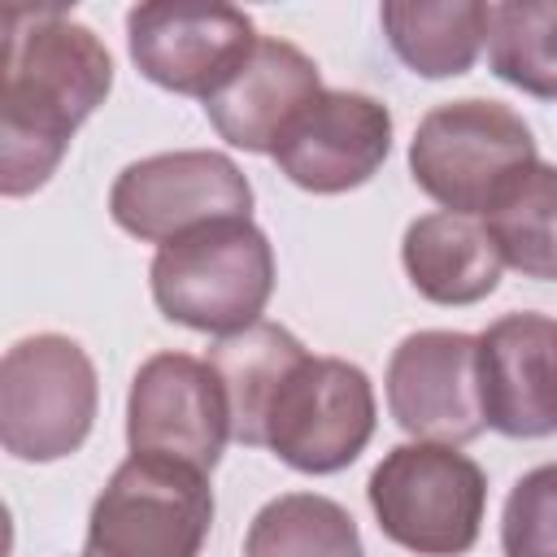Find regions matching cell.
I'll return each instance as SVG.
<instances>
[{"label":"cell","mask_w":557,"mask_h":557,"mask_svg":"<svg viewBox=\"0 0 557 557\" xmlns=\"http://www.w3.org/2000/svg\"><path fill=\"white\" fill-rule=\"evenodd\" d=\"M126 48L148 83L205 104L248 61L257 30L231 4H135L126 13Z\"/></svg>","instance_id":"10"},{"label":"cell","mask_w":557,"mask_h":557,"mask_svg":"<svg viewBox=\"0 0 557 557\" xmlns=\"http://www.w3.org/2000/svg\"><path fill=\"white\" fill-rule=\"evenodd\" d=\"M100 383L78 339L44 331L17 339L0 361V444L17 461H61L96 426Z\"/></svg>","instance_id":"6"},{"label":"cell","mask_w":557,"mask_h":557,"mask_svg":"<svg viewBox=\"0 0 557 557\" xmlns=\"http://www.w3.org/2000/svg\"><path fill=\"white\" fill-rule=\"evenodd\" d=\"M300 357H305V344L278 322H257L248 331H235V335H222L209 344L205 361L222 379V392L231 405V435L244 448H261L265 409H270L283 374Z\"/></svg>","instance_id":"17"},{"label":"cell","mask_w":557,"mask_h":557,"mask_svg":"<svg viewBox=\"0 0 557 557\" xmlns=\"http://www.w3.org/2000/svg\"><path fill=\"white\" fill-rule=\"evenodd\" d=\"M209 527L213 487L205 470L131 453L91 505L83 557H200Z\"/></svg>","instance_id":"4"},{"label":"cell","mask_w":557,"mask_h":557,"mask_svg":"<svg viewBox=\"0 0 557 557\" xmlns=\"http://www.w3.org/2000/svg\"><path fill=\"white\" fill-rule=\"evenodd\" d=\"M148 283L170 322L222 339L261 322L274 296V248L252 218L205 222L157 248Z\"/></svg>","instance_id":"2"},{"label":"cell","mask_w":557,"mask_h":557,"mask_svg":"<svg viewBox=\"0 0 557 557\" xmlns=\"http://www.w3.org/2000/svg\"><path fill=\"white\" fill-rule=\"evenodd\" d=\"M113 222L144 239L170 244L205 222L248 218L252 213V183L226 152L183 148L131 161L109 187Z\"/></svg>","instance_id":"8"},{"label":"cell","mask_w":557,"mask_h":557,"mask_svg":"<svg viewBox=\"0 0 557 557\" xmlns=\"http://www.w3.org/2000/svg\"><path fill=\"white\" fill-rule=\"evenodd\" d=\"M387 409L396 426L426 444H470L483 435L479 335L413 331L387 361Z\"/></svg>","instance_id":"11"},{"label":"cell","mask_w":557,"mask_h":557,"mask_svg":"<svg viewBox=\"0 0 557 557\" xmlns=\"http://www.w3.org/2000/svg\"><path fill=\"white\" fill-rule=\"evenodd\" d=\"M379 531L418 557H466L479 544L487 474L453 444H396L366 483Z\"/></svg>","instance_id":"3"},{"label":"cell","mask_w":557,"mask_h":557,"mask_svg":"<svg viewBox=\"0 0 557 557\" xmlns=\"http://www.w3.org/2000/svg\"><path fill=\"white\" fill-rule=\"evenodd\" d=\"M113 57L100 35L61 9L4 13V91H0V191L9 200L39 191L74 131L104 104Z\"/></svg>","instance_id":"1"},{"label":"cell","mask_w":557,"mask_h":557,"mask_svg":"<svg viewBox=\"0 0 557 557\" xmlns=\"http://www.w3.org/2000/svg\"><path fill=\"white\" fill-rule=\"evenodd\" d=\"M535 157L531 126L500 100H448L435 104L409 144L413 183L448 213L483 218L496 191Z\"/></svg>","instance_id":"5"},{"label":"cell","mask_w":557,"mask_h":557,"mask_svg":"<svg viewBox=\"0 0 557 557\" xmlns=\"http://www.w3.org/2000/svg\"><path fill=\"white\" fill-rule=\"evenodd\" d=\"M483 418L509 440L557 435V318L505 313L479 335Z\"/></svg>","instance_id":"13"},{"label":"cell","mask_w":557,"mask_h":557,"mask_svg":"<svg viewBox=\"0 0 557 557\" xmlns=\"http://www.w3.org/2000/svg\"><path fill=\"white\" fill-rule=\"evenodd\" d=\"M500 261L527 278L557 283V165L531 161L518 170L483 213Z\"/></svg>","instance_id":"18"},{"label":"cell","mask_w":557,"mask_h":557,"mask_svg":"<svg viewBox=\"0 0 557 557\" xmlns=\"http://www.w3.org/2000/svg\"><path fill=\"white\" fill-rule=\"evenodd\" d=\"M231 435V405L209 361L187 352L148 357L126 396V444L131 453H157L213 470Z\"/></svg>","instance_id":"9"},{"label":"cell","mask_w":557,"mask_h":557,"mask_svg":"<svg viewBox=\"0 0 557 557\" xmlns=\"http://www.w3.org/2000/svg\"><path fill=\"white\" fill-rule=\"evenodd\" d=\"M400 261L418 296L431 305H474L500 283V248L479 218L466 213H422L405 226Z\"/></svg>","instance_id":"15"},{"label":"cell","mask_w":557,"mask_h":557,"mask_svg":"<svg viewBox=\"0 0 557 557\" xmlns=\"http://www.w3.org/2000/svg\"><path fill=\"white\" fill-rule=\"evenodd\" d=\"M322 91L313 57L287 39H257L248 61L205 100L213 131L244 152H274L287 122Z\"/></svg>","instance_id":"14"},{"label":"cell","mask_w":557,"mask_h":557,"mask_svg":"<svg viewBox=\"0 0 557 557\" xmlns=\"http://www.w3.org/2000/svg\"><path fill=\"white\" fill-rule=\"evenodd\" d=\"M392 152V113L366 91L322 87L278 135L274 165L313 196H339L379 174Z\"/></svg>","instance_id":"12"},{"label":"cell","mask_w":557,"mask_h":557,"mask_svg":"<svg viewBox=\"0 0 557 557\" xmlns=\"http://www.w3.org/2000/svg\"><path fill=\"white\" fill-rule=\"evenodd\" d=\"M374 413V387L361 366L305 352L265 409L261 448L300 474H335L370 444Z\"/></svg>","instance_id":"7"},{"label":"cell","mask_w":557,"mask_h":557,"mask_svg":"<svg viewBox=\"0 0 557 557\" xmlns=\"http://www.w3.org/2000/svg\"><path fill=\"white\" fill-rule=\"evenodd\" d=\"M487 65L500 83L557 100V0L487 4Z\"/></svg>","instance_id":"20"},{"label":"cell","mask_w":557,"mask_h":557,"mask_svg":"<svg viewBox=\"0 0 557 557\" xmlns=\"http://www.w3.org/2000/svg\"><path fill=\"white\" fill-rule=\"evenodd\" d=\"M392 52L422 78H457L487 44V4L479 0H387L379 9Z\"/></svg>","instance_id":"16"},{"label":"cell","mask_w":557,"mask_h":557,"mask_svg":"<svg viewBox=\"0 0 557 557\" xmlns=\"http://www.w3.org/2000/svg\"><path fill=\"white\" fill-rule=\"evenodd\" d=\"M244 557H361V531L339 500L283 492L248 522Z\"/></svg>","instance_id":"19"},{"label":"cell","mask_w":557,"mask_h":557,"mask_svg":"<svg viewBox=\"0 0 557 557\" xmlns=\"http://www.w3.org/2000/svg\"><path fill=\"white\" fill-rule=\"evenodd\" d=\"M505 557H557V461L527 470L500 513Z\"/></svg>","instance_id":"21"}]
</instances>
